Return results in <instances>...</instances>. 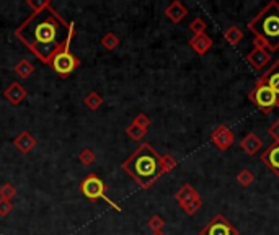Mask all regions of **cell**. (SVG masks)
Segmentation results:
<instances>
[{"label": "cell", "instance_id": "cell-18", "mask_svg": "<svg viewBox=\"0 0 279 235\" xmlns=\"http://www.w3.org/2000/svg\"><path fill=\"white\" fill-rule=\"evenodd\" d=\"M224 38H226V41L230 46H237L243 39V31L237 25H234L224 33Z\"/></svg>", "mask_w": 279, "mask_h": 235}, {"label": "cell", "instance_id": "cell-5", "mask_svg": "<svg viewBox=\"0 0 279 235\" xmlns=\"http://www.w3.org/2000/svg\"><path fill=\"white\" fill-rule=\"evenodd\" d=\"M248 98L264 114L273 113L274 108H279V96L271 88L263 84H258V82L255 84L252 92L248 93Z\"/></svg>", "mask_w": 279, "mask_h": 235}, {"label": "cell", "instance_id": "cell-25", "mask_svg": "<svg viewBox=\"0 0 279 235\" xmlns=\"http://www.w3.org/2000/svg\"><path fill=\"white\" fill-rule=\"evenodd\" d=\"M126 133H128V136L131 137V139H134V141H141L142 137H144L145 134H147V131L142 129V128H139L137 124L132 123L131 126L126 129Z\"/></svg>", "mask_w": 279, "mask_h": 235}, {"label": "cell", "instance_id": "cell-32", "mask_svg": "<svg viewBox=\"0 0 279 235\" xmlns=\"http://www.w3.org/2000/svg\"><path fill=\"white\" fill-rule=\"evenodd\" d=\"M152 235H165V233L163 232H153Z\"/></svg>", "mask_w": 279, "mask_h": 235}, {"label": "cell", "instance_id": "cell-27", "mask_svg": "<svg viewBox=\"0 0 279 235\" xmlns=\"http://www.w3.org/2000/svg\"><path fill=\"white\" fill-rule=\"evenodd\" d=\"M79 160L83 163V165H90L95 162V152L90 150V149H83L80 154H79Z\"/></svg>", "mask_w": 279, "mask_h": 235}, {"label": "cell", "instance_id": "cell-29", "mask_svg": "<svg viewBox=\"0 0 279 235\" xmlns=\"http://www.w3.org/2000/svg\"><path fill=\"white\" fill-rule=\"evenodd\" d=\"M132 123L137 124L139 128H142V129L147 131V129H149V126H150V118L141 113V114H137V118H136V120L132 121Z\"/></svg>", "mask_w": 279, "mask_h": 235}, {"label": "cell", "instance_id": "cell-8", "mask_svg": "<svg viewBox=\"0 0 279 235\" xmlns=\"http://www.w3.org/2000/svg\"><path fill=\"white\" fill-rule=\"evenodd\" d=\"M199 235H239V230L232 222H229L226 216L217 214L209 220L207 225L199 232Z\"/></svg>", "mask_w": 279, "mask_h": 235}, {"label": "cell", "instance_id": "cell-15", "mask_svg": "<svg viewBox=\"0 0 279 235\" xmlns=\"http://www.w3.org/2000/svg\"><path fill=\"white\" fill-rule=\"evenodd\" d=\"M190 47L191 49L199 54V56H204V54L212 47V38L207 36V34H199V36H193L190 39Z\"/></svg>", "mask_w": 279, "mask_h": 235}, {"label": "cell", "instance_id": "cell-30", "mask_svg": "<svg viewBox=\"0 0 279 235\" xmlns=\"http://www.w3.org/2000/svg\"><path fill=\"white\" fill-rule=\"evenodd\" d=\"M268 133H269V136L274 139V142H276V144H279V118H277V120H276V121L269 126Z\"/></svg>", "mask_w": 279, "mask_h": 235}, {"label": "cell", "instance_id": "cell-26", "mask_svg": "<svg viewBox=\"0 0 279 235\" xmlns=\"http://www.w3.org/2000/svg\"><path fill=\"white\" fill-rule=\"evenodd\" d=\"M17 195V190L13 188L10 183H5L2 188H0V199H5V201H10V199Z\"/></svg>", "mask_w": 279, "mask_h": 235}, {"label": "cell", "instance_id": "cell-2", "mask_svg": "<svg viewBox=\"0 0 279 235\" xmlns=\"http://www.w3.org/2000/svg\"><path fill=\"white\" fill-rule=\"evenodd\" d=\"M160 157L162 155L149 142H144L121 163V167L141 188L147 190L163 175Z\"/></svg>", "mask_w": 279, "mask_h": 235}, {"label": "cell", "instance_id": "cell-31", "mask_svg": "<svg viewBox=\"0 0 279 235\" xmlns=\"http://www.w3.org/2000/svg\"><path fill=\"white\" fill-rule=\"evenodd\" d=\"M13 209V206L10 201H5V199H0V217H5L7 214H10Z\"/></svg>", "mask_w": 279, "mask_h": 235}, {"label": "cell", "instance_id": "cell-9", "mask_svg": "<svg viewBox=\"0 0 279 235\" xmlns=\"http://www.w3.org/2000/svg\"><path fill=\"white\" fill-rule=\"evenodd\" d=\"M211 141L219 150L226 152V150H229L230 147H232V144L235 141V136H234L232 131H230L229 126H226V124H219V126L212 131Z\"/></svg>", "mask_w": 279, "mask_h": 235}, {"label": "cell", "instance_id": "cell-10", "mask_svg": "<svg viewBox=\"0 0 279 235\" xmlns=\"http://www.w3.org/2000/svg\"><path fill=\"white\" fill-rule=\"evenodd\" d=\"M245 59L252 69H255V71H261V69H264L269 64L271 54L268 49H264V47H253V49L247 54Z\"/></svg>", "mask_w": 279, "mask_h": 235}, {"label": "cell", "instance_id": "cell-17", "mask_svg": "<svg viewBox=\"0 0 279 235\" xmlns=\"http://www.w3.org/2000/svg\"><path fill=\"white\" fill-rule=\"evenodd\" d=\"M13 144H15V147L20 152H23V154H28V152H31L34 149V146H36V139H34L31 133H28V131H23V133H20L17 136V139L13 141Z\"/></svg>", "mask_w": 279, "mask_h": 235}, {"label": "cell", "instance_id": "cell-16", "mask_svg": "<svg viewBox=\"0 0 279 235\" xmlns=\"http://www.w3.org/2000/svg\"><path fill=\"white\" fill-rule=\"evenodd\" d=\"M5 98L9 100L12 105H20L25 98H26V90L18 84V82H13V84L4 92Z\"/></svg>", "mask_w": 279, "mask_h": 235}, {"label": "cell", "instance_id": "cell-12", "mask_svg": "<svg viewBox=\"0 0 279 235\" xmlns=\"http://www.w3.org/2000/svg\"><path fill=\"white\" fill-rule=\"evenodd\" d=\"M261 162L273 171L276 177H279V144H271V146L261 154Z\"/></svg>", "mask_w": 279, "mask_h": 235}, {"label": "cell", "instance_id": "cell-23", "mask_svg": "<svg viewBox=\"0 0 279 235\" xmlns=\"http://www.w3.org/2000/svg\"><path fill=\"white\" fill-rule=\"evenodd\" d=\"M253 182H255V175L248 168H243L240 173L237 175V183L242 185L243 188H247V186H250Z\"/></svg>", "mask_w": 279, "mask_h": 235}, {"label": "cell", "instance_id": "cell-19", "mask_svg": "<svg viewBox=\"0 0 279 235\" xmlns=\"http://www.w3.org/2000/svg\"><path fill=\"white\" fill-rule=\"evenodd\" d=\"M15 72H17L22 79H28V77H30V75L34 72V66H33L28 59H22V61H20L18 64L15 66Z\"/></svg>", "mask_w": 279, "mask_h": 235}, {"label": "cell", "instance_id": "cell-22", "mask_svg": "<svg viewBox=\"0 0 279 235\" xmlns=\"http://www.w3.org/2000/svg\"><path fill=\"white\" fill-rule=\"evenodd\" d=\"M101 46L106 47L108 51H113V49H116L118 46H120V38H118L115 33H106L101 38Z\"/></svg>", "mask_w": 279, "mask_h": 235}, {"label": "cell", "instance_id": "cell-7", "mask_svg": "<svg viewBox=\"0 0 279 235\" xmlns=\"http://www.w3.org/2000/svg\"><path fill=\"white\" fill-rule=\"evenodd\" d=\"M175 199H177V203L180 204L181 209H183L188 216H194V214L201 209V206H203L199 193L194 190L190 183L181 186V188L177 191Z\"/></svg>", "mask_w": 279, "mask_h": 235}, {"label": "cell", "instance_id": "cell-14", "mask_svg": "<svg viewBox=\"0 0 279 235\" xmlns=\"http://www.w3.org/2000/svg\"><path fill=\"white\" fill-rule=\"evenodd\" d=\"M165 15H166V18L170 20V22L180 23V22H183V18L188 15V9L180 2V0H175V2H172L165 9Z\"/></svg>", "mask_w": 279, "mask_h": 235}, {"label": "cell", "instance_id": "cell-1", "mask_svg": "<svg viewBox=\"0 0 279 235\" xmlns=\"http://www.w3.org/2000/svg\"><path fill=\"white\" fill-rule=\"evenodd\" d=\"M33 12L17 28L15 36L33 52V56L49 66L55 52L66 43L71 22H66L47 0L28 2Z\"/></svg>", "mask_w": 279, "mask_h": 235}, {"label": "cell", "instance_id": "cell-13", "mask_svg": "<svg viewBox=\"0 0 279 235\" xmlns=\"http://www.w3.org/2000/svg\"><path fill=\"white\" fill-rule=\"evenodd\" d=\"M261 147H263V141L260 139V136H256L255 133H248L240 142V149L245 152L247 155H255Z\"/></svg>", "mask_w": 279, "mask_h": 235}, {"label": "cell", "instance_id": "cell-4", "mask_svg": "<svg viewBox=\"0 0 279 235\" xmlns=\"http://www.w3.org/2000/svg\"><path fill=\"white\" fill-rule=\"evenodd\" d=\"M74 33H75V25H74V22H71V31H69V36L66 39V43L61 46V49L58 52H55V56L52 57L51 64H49L54 71L61 75V77H67V75H71L75 69L80 66V61L71 52V43H72Z\"/></svg>", "mask_w": 279, "mask_h": 235}, {"label": "cell", "instance_id": "cell-11", "mask_svg": "<svg viewBox=\"0 0 279 235\" xmlns=\"http://www.w3.org/2000/svg\"><path fill=\"white\" fill-rule=\"evenodd\" d=\"M256 82L258 84L266 85L268 88H271L279 96V59Z\"/></svg>", "mask_w": 279, "mask_h": 235}, {"label": "cell", "instance_id": "cell-24", "mask_svg": "<svg viewBox=\"0 0 279 235\" xmlns=\"http://www.w3.org/2000/svg\"><path fill=\"white\" fill-rule=\"evenodd\" d=\"M206 28H207V25L203 18H194L191 25H190V30L194 33V36H199V34H204L206 33Z\"/></svg>", "mask_w": 279, "mask_h": 235}, {"label": "cell", "instance_id": "cell-6", "mask_svg": "<svg viewBox=\"0 0 279 235\" xmlns=\"http://www.w3.org/2000/svg\"><path fill=\"white\" fill-rule=\"evenodd\" d=\"M80 191L83 193V196L92 199V201H95V199H104V201H106L109 206H113L116 211H121V207L106 196V185L103 183V180L100 177H96L93 173L88 175L80 183Z\"/></svg>", "mask_w": 279, "mask_h": 235}, {"label": "cell", "instance_id": "cell-20", "mask_svg": "<svg viewBox=\"0 0 279 235\" xmlns=\"http://www.w3.org/2000/svg\"><path fill=\"white\" fill-rule=\"evenodd\" d=\"M177 158L170 155V154H166V155H162L160 157V167H162V173H169V171H172L173 168H177Z\"/></svg>", "mask_w": 279, "mask_h": 235}, {"label": "cell", "instance_id": "cell-21", "mask_svg": "<svg viewBox=\"0 0 279 235\" xmlns=\"http://www.w3.org/2000/svg\"><path fill=\"white\" fill-rule=\"evenodd\" d=\"M85 105H87L88 109L95 111V109H98L103 105V98L96 92H92V93H88L85 96Z\"/></svg>", "mask_w": 279, "mask_h": 235}, {"label": "cell", "instance_id": "cell-28", "mask_svg": "<svg viewBox=\"0 0 279 235\" xmlns=\"http://www.w3.org/2000/svg\"><path fill=\"white\" fill-rule=\"evenodd\" d=\"M149 227L153 232H162V229L165 227V220L160 216H152L149 220Z\"/></svg>", "mask_w": 279, "mask_h": 235}, {"label": "cell", "instance_id": "cell-3", "mask_svg": "<svg viewBox=\"0 0 279 235\" xmlns=\"http://www.w3.org/2000/svg\"><path fill=\"white\" fill-rule=\"evenodd\" d=\"M248 30L261 39L269 52L279 49V4L269 2L255 18L248 22Z\"/></svg>", "mask_w": 279, "mask_h": 235}]
</instances>
